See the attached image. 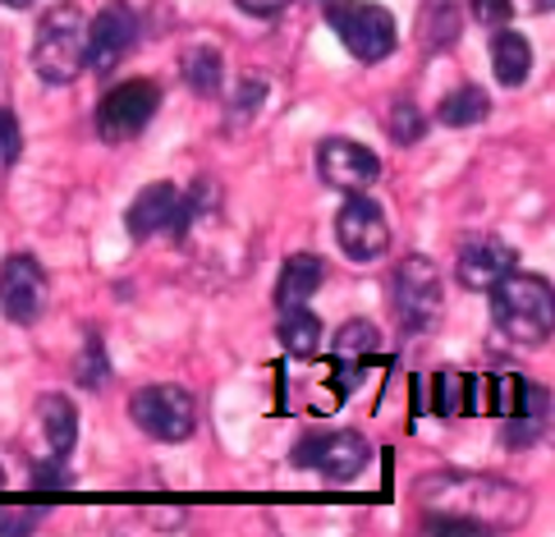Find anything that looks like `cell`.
<instances>
[{
    "mask_svg": "<svg viewBox=\"0 0 555 537\" xmlns=\"http://www.w3.org/2000/svg\"><path fill=\"white\" fill-rule=\"evenodd\" d=\"M275 335H281L285 354H294V358H312L317 345H322V322H317V312H308V304H299V308H281V327H275Z\"/></svg>",
    "mask_w": 555,
    "mask_h": 537,
    "instance_id": "obj_23",
    "label": "cell"
},
{
    "mask_svg": "<svg viewBox=\"0 0 555 537\" xmlns=\"http://www.w3.org/2000/svg\"><path fill=\"white\" fill-rule=\"evenodd\" d=\"M175 212H180V189L175 184H147L143 193L129 203L125 212V226L133 239H152L175 226Z\"/></svg>",
    "mask_w": 555,
    "mask_h": 537,
    "instance_id": "obj_15",
    "label": "cell"
},
{
    "mask_svg": "<svg viewBox=\"0 0 555 537\" xmlns=\"http://www.w3.org/2000/svg\"><path fill=\"white\" fill-rule=\"evenodd\" d=\"M491 74H495V84L509 88V92L528 84V74H532V47H528L524 33L501 28V33L491 37Z\"/></svg>",
    "mask_w": 555,
    "mask_h": 537,
    "instance_id": "obj_18",
    "label": "cell"
},
{
    "mask_svg": "<svg viewBox=\"0 0 555 537\" xmlns=\"http://www.w3.org/2000/svg\"><path fill=\"white\" fill-rule=\"evenodd\" d=\"M514 267H519V253L501 234H468L460 244V257H454V276H460L464 290H491Z\"/></svg>",
    "mask_w": 555,
    "mask_h": 537,
    "instance_id": "obj_13",
    "label": "cell"
},
{
    "mask_svg": "<svg viewBox=\"0 0 555 537\" xmlns=\"http://www.w3.org/2000/svg\"><path fill=\"white\" fill-rule=\"evenodd\" d=\"M376 349H382V331H376L372 322H363V317H353V322H345L340 331H335L331 354H335V363H340V395L353 391L363 358H372Z\"/></svg>",
    "mask_w": 555,
    "mask_h": 537,
    "instance_id": "obj_16",
    "label": "cell"
},
{
    "mask_svg": "<svg viewBox=\"0 0 555 537\" xmlns=\"http://www.w3.org/2000/svg\"><path fill=\"white\" fill-rule=\"evenodd\" d=\"M133 42H138V14H133V5H129V0H111V5L96 10V18L88 24V69L111 74L129 55Z\"/></svg>",
    "mask_w": 555,
    "mask_h": 537,
    "instance_id": "obj_12",
    "label": "cell"
},
{
    "mask_svg": "<svg viewBox=\"0 0 555 537\" xmlns=\"http://www.w3.org/2000/svg\"><path fill=\"white\" fill-rule=\"evenodd\" d=\"M423 129H427V119H423V111H418V106L409 102V97H400V102H390V111H386V133L395 138V143H400V148L418 143Z\"/></svg>",
    "mask_w": 555,
    "mask_h": 537,
    "instance_id": "obj_24",
    "label": "cell"
},
{
    "mask_svg": "<svg viewBox=\"0 0 555 537\" xmlns=\"http://www.w3.org/2000/svg\"><path fill=\"white\" fill-rule=\"evenodd\" d=\"M551 391L546 386H524V405L514 409L509 418H505V427H501V442L509 446V450H528L532 442H542V436L551 432Z\"/></svg>",
    "mask_w": 555,
    "mask_h": 537,
    "instance_id": "obj_14",
    "label": "cell"
},
{
    "mask_svg": "<svg viewBox=\"0 0 555 537\" xmlns=\"http://www.w3.org/2000/svg\"><path fill=\"white\" fill-rule=\"evenodd\" d=\"M234 5H240L244 14H253V18H275L289 5V0H234Z\"/></svg>",
    "mask_w": 555,
    "mask_h": 537,
    "instance_id": "obj_29",
    "label": "cell"
},
{
    "mask_svg": "<svg viewBox=\"0 0 555 537\" xmlns=\"http://www.w3.org/2000/svg\"><path fill=\"white\" fill-rule=\"evenodd\" d=\"M326 24L340 37V47L363 60V65H376L386 60L400 42L395 33V14L386 5H372V0H326Z\"/></svg>",
    "mask_w": 555,
    "mask_h": 537,
    "instance_id": "obj_5",
    "label": "cell"
},
{
    "mask_svg": "<svg viewBox=\"0 0 555 537\" xmlns=\"http://www.w3.org/2000/svg\"><path fill=\"white\" fill-rule=\"evenodd\" d=\"M0 5H10V10H28L33 0H0Z\"/></svg>",
    "mask_w": 555,
    "mask_h": 537,
    "instance_id": "obj_32",
    "label": "cell"
},
{
    "mask_svg": "<svg viewBox=\"0 0 555 537\" xmlns=\"http://www.w3.org/2000/svg\"><path fill=\"white\" fill-rule=\"evenodd\" d=\"M326 281V263L317 253H294L289 263L281 267V281H275V304L281 308H299L322 290Z\"/></svg>",
    "mask_w": 555,
    "mask_h": 537,
    "instance_id": "obj_17",
    "label": "cell"
},
{
    "mask_svg": "<svg viewBox=\"0 0 555 537\" xmlns=\"http://www.w3.org/2000/svg\"><path fill=\"white\" fill-rule=\"evenodd\" d=\"M156 106H162V88L152 78H129V84H115L102 102H96V138L111 148L133 143L152 119Z\"/></svg>",
    "mask_w": 555,
    "mask_h": 537,
    "instance_id": "obj_7",
    "label": "cell"
},
{
    "mask_svg": "<svg viewBox=\"0 0 555 537\" xmlns=\"http://www.w3.org/2000/svg\"><path fill=\"white\" fill-rule=\"evenodd\" d=\"M487 294H491V322L505 341L538 349L555 335V290L542 276L514 267L505 281H495Z\"/></svg>",
    "mask_w": 555,
    "mask_h": 537,
    "instance_id": "obj_2",
    "label": "cell"
},
{
    "mask_svg": "<svg viewBox=\"0 0 555 537\" xmlns=\"http://www.w3.org/2000/svg\"><path fill=\"white\" fill-rule=\"evenodd\" d=\"M491 115V97L478 88V84H464L441 97V106H436V119H441L446 129H473L482 125V119Z\"/></svg>",
    "mask_w": 555,
    "mask_h": 537,
    "instance_id": "obj_21",
    "label": "cell"
},
{
    "mask_svg": "<svg viewBox=\"0 0 555 537\" xmlns=\"http://www.w3.org/2000/svg\"><path fill=\"white\" fill-rule=\"evenodd\" d=\"M18 152H24V129H18L14 111L0 106V175L18 162Z\"/></svg>",
    "mask_w": 555,
    "mask_h": 537,
    "instance_id": "obj_25",
    "label": "cell"
},
{
    "mask_svg": "<svg viewBox=\"0 0 555 537\" xmlns=\"http://www.w3.org/2000/svg\"><path fill=\"white\" fill-rule=\"evenodd\" d=\"M37 520H42L37 510H28V514H0V528H5V533H24V528H33Z\"/></svg>",
    "mask_w": 555,
    "mask_h": 537,
    "instance_id": "obj_30",
    "label": "cell"
},
{
    "mask_svg": "<svg viewBox=\"0 0 555 537\" xmlns=\"http://www.w3.org/2000/svg\"><path fill=\"white\" fill-rule=\"evenodd\" d=\"M74 483L69 469H65V455H51L47 464H33V487L37 491H65Z\"/></svg>",
    "mask_w": 555,
    "mask_h": 537,
    "instance_id": "obj_26",
    "label": "cell"
},
{
    "mask_svg": "<svg viewBox=\"0 0 555 537\" xmlns=\"http://www.w3.org/2000/svg\"><path fill=\"white\" fill-rule=\"evenodd\" d=\"M47 298H51V285H47V271L37 257L10 253L5 263H0V312H5L14 327H37V317L47 312Z\"/></svg>",
    "mask_w": 555,
    "mask_h": 537,
    "instance_id": "obj_8",
    "label": "cell"
},
{
    "mask_svg": "<svg viewBox=\"0 0 555 537\" xmlns=\"http://www.w3.org/2000/svg\"><path fill=\"white\" fill-rule=\"evenodd\" d=\"M78 376H83L88 386H96L106 376V354H102V341H96V335H88V354H83V368H78Z\"/></svg>",
    "mask_w": 555,
    "mask_h": 537,
    "instance_id": "obj_28",
    "label": "cell"
},
{
    "mask_svg": "<svg viewBox=\"0 0 555 537\" xmlns=\"http://www.w3.org/2000/svg\"><path fill=\"white\" fill-rule=\"evenodd\" d=\"M532 10H538V14H555V0H532Z\"/></svg>",
    "mask_w": 555,
    "mask_h": 537,
    "instance_id": "obj_31",
    "label": "cell"
},
{
    "mask_svg": "<svg viewBox=\"0 0 555 537\" xmlns=\"http://www.w3.org/2000/svg\"><path fill=\"white\" fill-rule=\"evenodd\" d=\"M180 69H184V84L197 92V97H216L225 84V55L216 47H189L180 55Z\"/></svg>",
    "mask_w": 555,
    "mask_h": 537,
    "instance_id": "obj_22",
    "label": "cell"
},
{
    "mask_svg": "<svg viewBox=\"0 0 555 537\" xmlns=\"http://www.w3.org/2000/svg\"><path fill=\"white\" fill-rule=\"evenodd\" d=\"M37 418H42V436H47V446L51 455H69L74 442H78V409L74 400H65V395H42L37 400Z\"/></svg>",
    "mask_w": 555,
    "mask_h": 537,
    "instance_id": "obj_20",
    "label": "cell"
},
{
    "mask_svg": "<svg viewBox=\"0 0 555 537\" xmlns=\"http://www.w3.org/2000/svg\"><path fill=\"white\" fill-rule=\"evenodd\" d=\"M129 418L138 432H147L152 442L180 446L197 432V400L184 386H143L133 391Z\"/></svg>",
    "mask_w": 555,
    "mask_h": 537,
    "instance_id": "obj_6",
    "label": "cell"
},
{
    "mask_svg": "<svg viewBox=\"0 0 555 537\" xmlns=\"http://www.w3.org/2000/svg\"><path fill=\"white\" fill-rule=\"evenodd\" d=\"M367 442L359 432H312L294 446V464L331 477V483H353L367 464Z\"/></svg>",
    "mask_w": 555,
    "mask_h": 537,
    "instance_id": "obj_9",
    "label": "cell"
},
{
    "mask_svg": "<svg viewBox=\"0 0 555 537\" xmlns=\"http://www.w3.org/2000/svg\"><path fill=\"white\" fill-rule=\"evenodd\" d=\"M509 10H514V0H468V14L478 18L482 28H505Z\"/></svg>",
    "mask_w": 555,
    "mask_h": 537,
    "instance_id": "obj_27",
    "label": "cell"
},
{
    "mask_svg": "<svg viewBox=\"0 0 555 537\" xmlns=\"http://www.w3.org/2000/svg\"><path fill=\"white\" fill-rule=\"evenodd\" d=\"M335 239L349 263H376L390 248V221L382 203H372L367 193H349V203L335 216Z\"/></svg>",
    "mask_w": 555,
    "mask_h": 537,
    "instance_id": "obj_10",
    "label": "cell"
},
{
    "mask_svg": "<svg viewBox=\"0 0 555 537\" xmlns=\"http://www.w3.org/2000/svg\"><path fill=\"white\" fill-rule=\"evenodd\" d=\"M317 175H322V184L340 193H367L382 179V156L363 143H353V138H326L317 148Z\"/></svg>",
    "mask_w": 555,
    "mask_h": 537,
    "instance_id": "obj_11",
    "label": "cell"
},
{
    "mask_svg": "<svg viewBox=\"0 0 555 537\" xmlns=\"http://www.w3.org/2000/svg\"><path fill=\"white\" fill-rule=\"evenodd\" d=\"M0 487H5V469H0Z\"/></svg>",
    "mask_w": 555,
    "mask_h": 537,
    "instance_id": "obj_33",
    "label": "cell"
},
{
    "mask_svg": "<svg viewBox=\"0 0 555 537\" xmlns=\"http://www.w3.org/2000/svg\"><path fill=\"white\" fill-rule=\"evenodd\" d=\"M418 506L427 514H441V520H460L468 533H505V528H519L528 524V491L501 483V477H487V473H427L418 477Z\"/></svg>",
    "mask_w": 555,
    "mask_h": 537,
    "instance_id": "obj_1",
    "label": "cell"
},
{
    "mask_svg": "<svg viewBox=\"0 0 555 537\" xmlns=\"http://www.w3.org/2000/svg\"><path fill=\"white\" fill-rule=\"evenodd\" d=\"M88 65V18L78 5H51L37 18V37H33V69L37 78L65 88L74 84Z\"/></svg>",
    "mask_w": 555,
    "mask_h": 537,
    "instance_id": "obj_3",
    "label": "cell"
},
{
    "mask_svg": "<svg viewBox=\"0 0 555 537\" xmlns=\"http://www.w3.org/2000/svg\"><path fill=\"white\" fill-rule=\"evenodd\" d=\"M460 33H464V10H460V0H423V10H418V42L423 51H450L454 42H460Z\"/></svg>",
    "mask_w": 555,
    "mask_h": 537,
    "instance_id": "obj_19",
    "label": "cell"
},
{
    "mask_svg": "<svg viewBox=\"0 0 555 537\" xmlns=\"http://www.w3.org/2000/svg\"><path fill=\"white\" fill-rule=\"evenodd\" d=\"M390 312L400 317V327L423 335L441 322V308H446V290H441V271H436L431 257L423 253H409L390 267Z\"/></svg>",
    "mask_w": 555,
    "mask_h": 537,
    "instance_id": "obj_4",
    "label": "cell"
}]
</instances>
